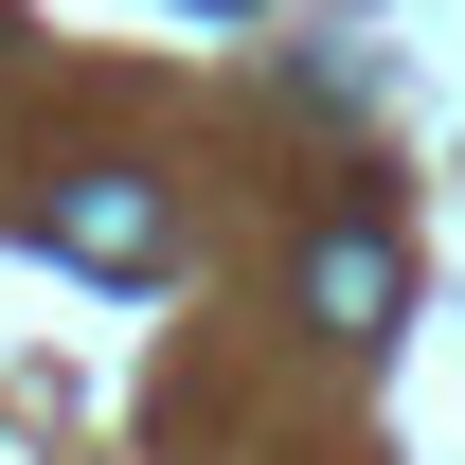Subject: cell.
I'll use <instances>...</instances> for the list:
<instances>
[{
  "mask_svg": "<svg viewBox=\"0 0 465 465\" xmlns=\"http://www.w3.org/2000/svg\"><path fill=\"white\" fill-rule=\"evenodd\" d=\"M394 287H411V251H394L376 215L304 232V322H341V341H376V322H394Z\"/></svg>",
  "mask_w": 465,
  "mask_h": 465,
  "instance_id": "7a4b0ae2",
  "label": "cell"
},
{
  "mask_svg": "<svg viewBox=\"0 0 465 465\" xmlns=\"http://www.w3.org/2000/svg\"><path fill=\"white\" fill-rule=\"evenodd\" d=\"M36 232H54V269H90V287H143V269L179 251V215H162V179H125V162L54 179V197H36Z\"/></svg>",
  "mask_w": 465,
  "mask_h": 465,
  "instance_id": "6da1fadb",
  "label": "cell"
}]
</instances>
